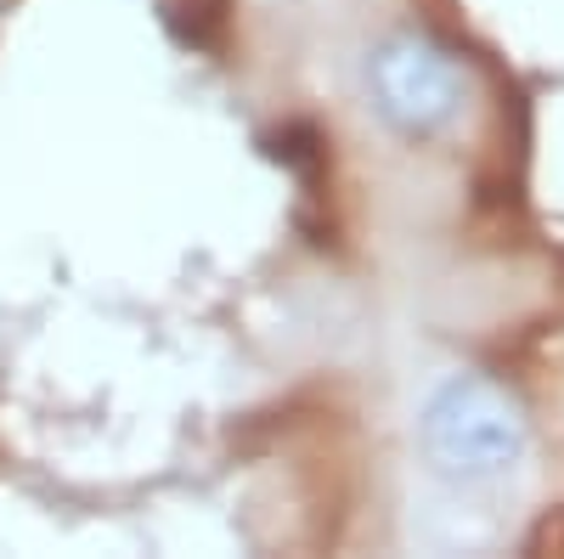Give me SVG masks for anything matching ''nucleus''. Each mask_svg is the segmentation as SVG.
<instances>
[{
    "mask_svg": "<svg viewBox=\"0 0 564 559\" xmlns=\"http://www.w3.org/2000/svg\"><path fill=\"white\" fill-rule=\"evenodd\" d=\"M423 452L452 481L508 475L525 458V412L502 385L463 373L423 407Z\"/></svg>",
    "mask_w": 564,
    "mask_h": 559,
    "instance_id": "f257e3e1",
    "label": "nucleus"
},
{
    "mask_svg": "<svg viewBox=\"0 0 564 559\" xmlns=\"http://www.w3.org/2000/svg\"><path fill=\"white\" fill-rule=\"evenodd\" d=\"M367 97L390 130L412 136V142H430L463 108V68L435 40L390 34L367 57Z\"/></svg>",
    "mask_w": 564,
    "mask_h": 559,
    "instance_id": "f03ea898",
    "label": "nucleus"
}]
</instances>
